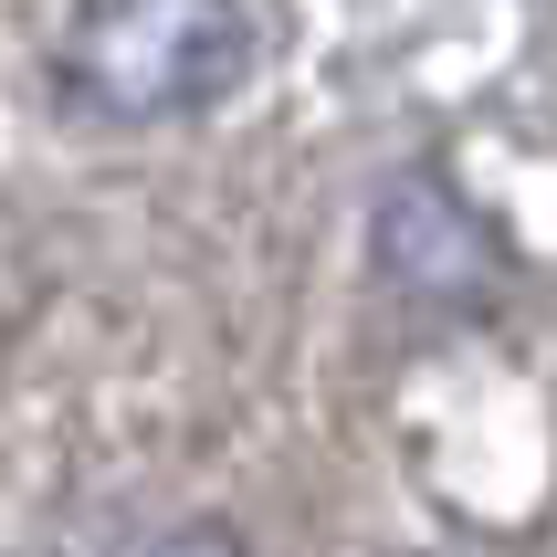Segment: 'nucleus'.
<instances>
[{
	"instance_id": "nucleus-3",
	"label": "nucleus",
	"mask_w": 557,
	"mask_h": 557,
	"mask_svg": "<svg viewBox=\"0 0 557 557\" xmlns=\"http://www.w3.org/2000/svg\"><path fill=\"white\" fill-rule=\"evenodd\" d=\"M126 557H252L243 527H221V516H180V527H148Z\"/></svg>"
},
{
	"instance_id": "nucleus-1",
	"label": "nucleus",
	"mask_w": 557,
	"mask_h": 557,
	"mask_svg": "<svg viewBox=\"0 0 557 557\" xmlns=\"http://www.w3.org/2000/svg\"><path fill=\"white\" fill-rule=\"evenodd\" d=\"M252 53H263L252 0H85L63 32V95L95 126H169L221 106Z\"/></svg>"
},
{
	"instance_id": "nucleus-2",
	"label": "nucleus",
	"mask_w": 557,
	"mask_h": 557,
	"mask_svg": "<svg viewBox=\"0 0 557 557\" xmlns=\"http://www.w3.org/2000/svg\"><path fill=\"white\" fill-rule=\"evenodd\" d=\"M369 263H379V284H400L410 306H442V315H484L505 295V274H516L505 232L473 211L463 189H453V169H432V158L379 180Z\"/></svg>"
}]
</instances>
